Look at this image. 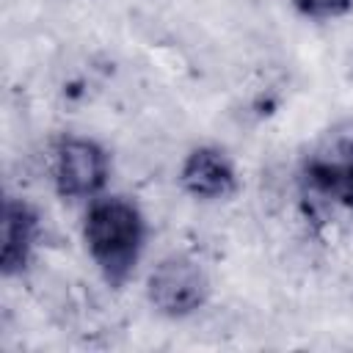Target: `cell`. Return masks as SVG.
Listing matches in <instances>:
<instances>
[{
  "instance_id": "obj_1",
  "label": "cell",
  "mask_w": 353,
  "mask_h": 353,
  "mask_svg": "<svg viewBox=\"0 0 353 353\" xmlns=\"http://www.w3.org/2000/svg\"><path fill=\"white\" fill-rule=\"evenodd\" d=\"M83 245L102 281L121 290L146 248L149 223L143 210L127 196H99L83 215Z\"/></svg>"
},
{
  "instance_id": "obj_2",
  "label": "cell",
  "mask_w": 353,
  "mask_h": 353,
  "mask_svg": "<svg viewBox=\"0 0 353 353\" xmlns=\"http://www.w3.org/2000/svg\"><path fill=\"white\" fill-rule=\"evenodd\" d=\"M210 292V276L190 254H168L146 276V301L160 317L168 320L193 317L204 309Z\"/></svg>"
},
{
  "instance_id": "obj_3",
  "label": "cell",
  "mask_w": 353,
  "mask_h": 353,
  "mask_svg": "<svg viewBox=\"0 0 353 353\" xmlns=\"http://www.w3.org/2000/svg\"><path fill=\"white\" fill-rule=\"evenodd\" d=\"M108 149L85 135H63L52 152V182L55 193L69 201H94L102 196L110 179Z\"/></svg>"
},
{
  "instance_id": "obj_4",
  "label": "cell",
  "mask_w": 353,
  "mask_h": 353,
  "mask_svg": "<svg viewBox=\"0 0 353 353\" xmlns=\"http://www.w3.org/2000/svg\"><path fill=\"white\" fill-rule=\"evenodd\" d=\"M176 182L182 193H188L196 201H229L240 190V176L234 168V160L212 143L193 146L182 163Z\"/></svg>"
},
{
  "instance_id": "obj_5",
  "label": "cell",
  "mask_w": 353,
  "mask_h": 353,
  "mask_svg": "<svg viewBox=\"0 0 353 353\" xmlns=\"http://www.w3.org/2000/svg\"><path fill=\"white\" fill-rule=\"evenodd\" d=\"M41 240V215L22 196H6L0 221V273L3 279L22 276Z\"/></svg>"
},
{
  "instance_id": "obj_6",
  "label": "cell",
  "mask_w": 353,
  "mask_h": 353,
  "mask_svg": "<svg viewBox=\"0 0 353 353\" xmlns=\"http://www.w3.org/2000/svg\"><path fill=\"white\" fill-rule=\"evenodd\" d=\"M303 182L323 199L353 210V152L342 149L336 157L314 154L303 163Z\"/></svg>"
},
{
  "instance_id": "obj_7",
  "label": "cell",
  "mask_w": 353,
  "mask_h": 353,
  "mask_svg": "<svg viewBox=\"0 0 353 353\" xmlns=\"http://www.w3.org/2000/svg\"><path fill=\"white\" fill-rule=\"evenodd\" d=\"M290 6L301 19L309 22H331L353 11V0H290Z\"/></svg>"
}]
</instances>
